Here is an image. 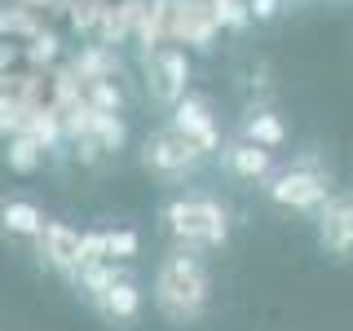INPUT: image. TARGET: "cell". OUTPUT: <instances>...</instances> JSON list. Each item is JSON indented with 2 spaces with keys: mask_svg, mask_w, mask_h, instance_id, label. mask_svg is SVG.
I'll list each match as a JSON object with an SVG mask.
<instances>
[{
  "mask_svg": "<svg viewBox=\"0 0 353 331\" xmlns=\"http://www.w3.org/2000/svg\"><path fill=\"white\" fill-rule=\"evenodd\" d=\"M0 221H5V234H14V239H40L44 225H49V217L31 199H5L0 203Z\"/></svg>",
  "mask_w": 353,
  "mask_h": 331,
  "instance_id": "11",
  "label": "cell"
},
{
  "mask_svg": "<svg viewBox=\"0 0 353 331\" xmlns=\"http://www.w3.org/2000/svg\"><path fill=\"white\" fill-rule=\"evenodd\" d=\"M216 163H221V172H225L230 181H239V185H265V181H270V172L279 168V163H274V150L261 146V141H252L248 132L221 141Z\"/></svg>",
  "mask_w": 353,
  "mask_h": 331,
  "instance_id": "5",
  "label": "cell"
},
{
  "mask_svg": "<svg viewBox=\"0 0 353 331\" xmlns=\"http://www.w3.org/2000/svg\"><path fill=\"white\" fill-rule=\"evenodd\" d=\"M146 88L150 97L159 106H176L185 93H190V58H185V49H154L146 58Z\"/></svg>",
  "mask_w": 353,
  "mask_h": 331,
  "instance_id": "7",
  "label": "cell"
},
{
  "mask_svg": "<svg viewBox=\"0 0 353 331\" xmlns=\"http://www.w3.org/2000/svg\"><path fill=\"white\" fill-rule=\"evenodd\" d=\"M36 257L44 261V270H53L62 283H71L84 265V234L71 230L66 221H49L44 234L36 239Z\"/></svg>",
  "mask_w": 353,
  "mask_h": 331,
  "instance_id": "9",
  "label": "cell"
},
{
  "mask_svg": "<svg viewBox=\"0 0 353 331\" xmlns=\"http://www.w3.org/2000/svg\"><path fill=\"white\" fill-rule=\"evenodd\" d=\"M88 132L102 141V150H119V146H124V119H119L115 110L93 106V102H88Z\"/></svg>",
  "mask_w": 353,
  "mask_h": 331,
  "instance_id": "13",
  "label": "cell"
},
{
  "mask_svg": "<svg viewBox=\"0 0 353 331\" xmlns=\"http://www.w3.org/2000/svg\"><path fill=\"white\" fill-rule=\"evenodd\" d=\"M208 9H212L216 27H225V31H243L248 22H256L248 0H208Z\"/></svg>",
  "mask_w": 353,
  "mask_h": 331,
  "instance_id": "15",
  "label": "cell"
},
{
  "mask_svg": "<svg viewBox=\"0 0 353 331\" xmlns=\"http://www.w3.org/2000/svg\"><path fill=\"white\" fill-rule=\"evenodd\" d=\"M141 248L137 230H102V257L106 261H132Z\"/></svg>",
  "mask_w": 353,
  "mask_h": 331,
  "instance_id": "16",
  "label": "cell"
},
{
  "mask_svg": "<svg viewBox=\"0 0 353 331\" xmlns=\"http://www.w3.org/2000/svg\"><path fill=\"white\" fill-rule=\"evenodd\" d=\"M150 301L154 314L172 327H194L212 305V274L203 265V252L172 248L168 257L154 265L150 279Z\"/></svg>",
  "mask_w": 353,
  "mask_h": 331,
  "instance_id": "1",
  "label": "cell"
},
{
  "mask_svg": "<svg viewBox=\"0 0 353 331\" xmlns=\"http://www.w3.org/2000/svg\"><path fill=\"white\" fill-rule=\"evenodd\" d=\"M40 150H44V141L36 137V132H18V137H9L5 159H9V168H14V172H36Z\"/></svg>",
  "mask_w": 353,
  "mask_h": 331,
  "instance_id": "14",
  "label": "cell"
},
{
  "mask_svg": "<svg viewBox=\"0 0 353 331\" xmlns=\"http://www.w3.org/2000/svg\"><path fill=\"white\" fill-rule=\"evenodd\" d=\"M203 159H208V150L199 146V141H190L185 132H176L172 124L150 132V137L141 141V168H146L154 181H163V185L190 181V177L203 168Z\"/></svg>",
  "mask_w": 353,
  "mask_h": 331,
  "instance_id": "4",
  "label": "cell"
},
{
  "mask_svg": "<svg viewBox=\"0 0 353 331\" xmlns=\"http://www.w3.org/2000/svg\"><path fill=\"white\" fill-rule=\"evenodd\" d=\"M159 225L176 248L216 252L230 243V212L212 194H172L159 208Z\"/></svg>",
  "mask_w": 353,
  "mask_h": 331,
  "instance_id": "2",
  "label": "cell"
},
{
  "mask_svg": "<svg viewBox=\"0 0 353 331\" xmlns=\"http://www.w3.org/2000/svg\"><path fill=\"white\" fill-rule=\"evenodd\" d=\"M243 132H248L252 141H261V146H270V150H279L287 141V124L274 110H252V115L243 119Z\"/></svg>",
  "mask_w": 353,
  "mask_h": 331,
  "instance_id": "12",
  "label": "cell"
},
{
  "mask_svg": "<svg viewBox=\"0 0 353 331\" xmlns=\"http://www.w3.org/2000/svg\"><path fill=\"white\" fill-rule=\"evenodd\" d=\"M168 124H172L176 132H185L190 141H199V146H203L208 154H216V150H221V128H216L212 102H208L203 93H185L181 102L172 106Z\"/></svg>",
  "mask_w": 353,
  "mask_h": 331,
  "instance_id": "10",
  "label": "cell"
},
{
  "mask_svg": "<svg viewBox=\"0 0 353 331\" xmlns=\"http://www.w3.org/2000/svg\"><path fill=\"white\" fill-rule=\"evenodd\" d=\"M261 194L270 199L274 208H283V212L318 217L323 203L336 190H331V172H327V163L318 159V154H296L292 163H283V168L270 172V181L261 185Z\"/></svg>",
  "mask_w": 353,
  "mask_h": 331,
  "instance_id": "3",
  "label": "cell"
},
{
  "mask_svg": "<svg viewBox=\"0 0 353 331\" xmlns=\"http://www.w3.org/2000/svg\"><path fill=\"white\" fill-rule=\"evenodd\" d=\"M93 106L115 110V106H119V88H110L106 80H93Z\"/></svg>",
  "mask_w": 353,
  "mask_h": 331,
  "instance_id": "17",
  "label": "cell"
},
{
  "mask_svg": "<svg viewBox=\"0 0 353 331\" xmlns=\"http://www.w3.org/2000/svg\"><path fill=\"white\" fill-rule=\"evenodd\" d=\"M314 221H318V248L331 261L349 265L353 261V190H336Z\"/></svg>",
  "mask_w": 353,
  "mask_h": 331,
  "instance_id": "8",
  "label": "cell"
},
{
  "mask_svg": "<svg viewBox=\"0 0 353 331\" xmlns=\"http://www.w3.org/2000/svg\"><path fill=\"white\" fill-rule=\"evenodd\" d=\"M248 5H252V18L256 22H274L279 9H283V0H248Z\"/></svg>",
  "mask_w": 353,
  "mask_h": 331,
  "instance_id": "18",
  "label": "cell"
},
{
  "mask_svg": "<svg viewBox=\"0 0 353 331\" xmlns=\"http://www.w3.org/2000/svg\"><path fill=\"white\" fill-rule=\"evenodd\" d=\"M88 309H93L97 318H102L106 327H115V331H128V327H137L141 323V314H146V292H141V283H137V274H119L115 283L106 287V292H97L93 301H88Z\"/></svg>",
  "mask_w": 353,
  "mask_h": 331,
  "instance_id": "6",
  "label": "cell"
}]
</instances>
